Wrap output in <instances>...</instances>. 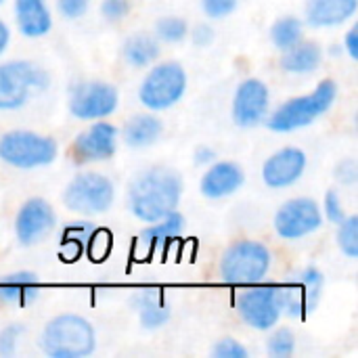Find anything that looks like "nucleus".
I'll return each mask as SVG.
<instances>
[{
  "label": "nucleus",
  "mask_w": 358,
  "mask_h": 358,
  "mask_svg": "<svg viewBox=\"0 0 358 358\" xmlns=\"http://www.w3.org/2000/svg\"><path fill=\"white\" fill-rule=\"evenodd\" d=\"M8 46H10V27L6 25L4 19H0V57H4Z\"/></svg>",
  "instance_id": "nucleus-42"
},
{
  "label": "nucleus",
  "mask_w": 358,
  "mask_h": 358,
  "mask_svg": "<svg viewBox=\"0 0 358 358\" xmlns=\"http://www.w3.org/2000/svg\"><path fill=\"white\" fill-rule=\"evenodd\" d=\"M235 310L248 327L256 331H271L283 319L281 285L262 281L241 287L235 296Z\"/></svg>",
  "instance_id": "nucleus-9"
},
{
  "label": "nucleus",
  "mask_w": 358,
  "mask_h": 358,
  "mask_svg": "<svg viewBox=\"0 0 358 358\" xmlns=\"http://www.w3.org/2000/svg\"><path fill=\"white\" fill-rule=\"evenodd\" d=\"M57 227L55 208L44 197H29L15 216V237L23 248L38 245Z\"/></svg>",
  "instance_id": "nucleus-15"
},
{
  "label": "nucleus",
  "mask_w": 358,
  "mask_h": 358,
  "mask_svg": "<svg viewBox=\"0 0 358 358\" xmlns=\"http://www.w3.org/2000/svg\"><path fill=\"white\" fill-rule=\"evenodd\" d=\"M325 292V275L317 266H306L298 273L296 279L281 285L283 300V317L289 319H306L313 315Z\"/></svg>",
  "instance_id": "nucleus-12"
},
{
  "label": "nucleus",
  "mask_w": 358,
  "mask_h": 358,
  "mask_svg": "<svg viewBox=\"0 0 358 358\" xmlns=\"http://www.w3.org/2000/svg\"><path fill=\"white\" fill-rule=\"evenodd\" d=\"M189 76L178 61H157L147 67L138 86V101L147 111L162 113L178 105L187 92Z\"/></svg>",
  "instance_id": "nucleus-6"
},
{
  "label": "nucleus",
  "mask_w": 358,
  "mask_h": 358,
  "mask_svg": "<svg viewBox=\"0 0 358 358\" xmlns=\"http://www.w3.org/2000/svg\"><path fill=\"white\" fill-rule=\"evenodd\" d=\"M308 168V155L300 147H281L262 164V182L268 189L283 191L302 180Z\"/></svg>",
  "instance_id": "nucleus-16"
},
{
  "label": "nucleus",
  "mask_w": 358,
  "mask_h": 358,
  "mask_svg": "<svg viewBox=\"0 0 358 358\" xmlns=\"http://www.w3.org/2000/svg\"><path fill=\"white\" fill-rule=\"evenodd\" d=\"M321 212H323V218H327L331 224H338L340 220L346 218V208H344V199L342 195L331 189L325 193V199H323V206H321Z\"/></svg>",
  "instance_id": "nucleus-33"
},
{
  "label": "nucleus",
  "mask_w": 358,
  "mask_h": 358,
  "mask_svg": "<svg viewBox=\"0 0 358 358\" xmlns=\"http://www.w3.org/2000/svg\"><path fill=\"white\" fill-rule=\"evenodd\" d=\"M115 201L113 180L96 170L76 174L63 189V206L84 218H94L111 210Z\"/></svg>",
  "instance_id": "nucleus-7"
},
{
  "label": "nucleus",
  "mask_w": 358,
  "mask_h": 358,
  "mask_svg": "<svg viewBox=\"0 0 358 358\" xmlns=\"http://www.w3.org/2000/svg\"><path fill=\"white\" fill-rule=\"evenodd\" d=\"M120 105V92L113 84L103 80H84L69 90V113L80 122L109 120Z\"/></svg>",
  "instance_id": "nucleus-10"
},
{
  "label": "nucleus",
  "mask_w": 358,
  "mask_h": 358,
  "mask_svg": "<svg viewBox=\"0 0 358 358\" xmlns=\"http://www.w3.org/2000/svg\"><path fill=\"white\" fill-rule=\"evenodd\" d=\"M334 178L342 185V187H355L358 182V164L355 157H344L342 162L336 164L334 170Z\"/></svg>",
  "instance_id": "nucleus-37"
},
{
  "label": "nucleus",
  "mask_w": 358,
  "mask_h": 358,
  "mask_svg": "<svg viewBox=\"0 0 358 358\" xmlns=\"http://www.w3.org/2000/svg\"><path fill=\"white\" fill-rule=\"evenodd\" d=\"M109 250H111V233L105 231V229H94L92 235H90V241L86 245L88 256L94 262H101V260H105L109 256Z\"/></svg>",
  "instance_id": "nucleus-32"
},
{
  "label": "nucleus",
  "mask_w": 358,
  "mask_h": 358,
  "mask_svg": "<svg viewBox=\"0 0 358 358\" xmlns=\"http://www.w3.org/2000/svg\"><path fill=\"white\" fill-rule=\"evenodd\" d=\"M25 336L23 323H10L0 329V357H15L19 350V342Z\"/></svg>",
  "instance_id": "nucleus-31"
},
{
  "label": "nucleus",
  "mask_w": 358,
  "mask_h": 358,
  "mask_svg": "<svg viewBox=\"0 0 358 358\" xmlns=\"http://www.w3.org/2000/svg\"><path fill=\"white\" fill-rule=\"evenodd\" d=\"M304 21L296 15H285L279 17L273 25H271V42L277 50H287L292 46H296L300 40H304Z\"/></svg>",
  "instance_id": "nucleus-27"
},
{
  "label": "nucleus",
  "mask_w": 358,
  "mask_h": 358,
  "mask_svg": "<svg viewBox=\"0 0 358 358\" xmlns=\"http://www.w3.org/2000/svg\"><path fill=\"white\" fill-rule=\"evenodd\" d=\"M323 227L321 206L313 197H292L279 206L273 229L283 241H302Z\"/></svg>",
  "instance_id": "nucleus-11"
},
{
  "label": "nucleus",
  "mask_w": 358,
  "mask_h": 358,
  "mask_svg": "<svg viewBox=\"0 0 358 358\" xmlns=\"http://www.w3.org/2000/svg\"><path fill=\"white\" fill-rule=\"evenodd\" d=\"M15 25L27 40H38L52 29V13L46 0H15Z\"/></svg>",
  "instance_id": "nucleus-19"
},
{
  "label": "nucleus",
  "mask_w": 358,
  "mask_h": 358,
  "mask_svg": "<svg viewBox=\"0 0 358 358\" xmlns=\"http://www.w3.org/2000/svg\"><path fill=\"white\" fill-rule=\"evenodd\" d=\"M2 4H6V0H0V6H2Z\"/></svg>",
  "instance_id": "nucleus-44"
},
{
  "label": "nucleus",
  "mask_w": 358,
  "mask_h": 358,
  "mask_svg": "<svg viewBox=\"0 0 358 358\" xmlns=\"http://www.w3.org/2000/svg\"><path fill=\"white\" fill-rule=\"evenodd\" d=\"M212 357L214 358H248L250 357V352H248V348H245L239 340H235V338H222V340H218V342L214 344V348H212Z\"/></svg>",
  "instance_id": "nucleus-36"
},
{
  "label": "nucleus",
  "mask_w": 358,
  "mask_h": 358,
  "mask_svg": "<svg viewBox=\"0 0 358 358\" xmlns=\"http://www.w3.org/2000/svg\"><path fill=\"white\" fill-rule=\"evenodd\" d=\"M189 36L197 48H208L216 38V29L212 27V23L203 21V23H195L193 27H189Z\"/></svg>",
  "instance_id": "nucleus-39"
},
{
  "label": "nucleus",
  "mask_w": 358,
  "mask_h": 358,
  "mask_svg": "<svg viewBox=\"0 0 358 358\" xmlns=\"http://www.w3.org/2000/svg\"><path fill=\"white\" fill-rule=\"evenodd\" d=\"M271 113V90L260 78H245L233 94L231 115L239 128H256Z\"/></svg>",
  "instance_id": "nucleus-14"
},
{
  "label": "nucleus",
  "mask_w": 358,
  "mask_h": 358,
  "mask_svg": "<svg viewBox=\"0 0 358 358\" xmlns=\"http://www.w3.org/2000/svg\"><path fill=\"white\" fill-rule=\"evenodd\" d=\"M132 308L138 315L141 327H145L147 331L162 329L170 321V308L164 300L162 289L157 287H145L136 292L132 298Z\"/></svg>",
  "instance_id": "nucleus-20"
},
{
  "label": "nucleus",
  "mask_w": 358,
  "mask_h": 358,
  "mask_svg": "<svg viewBox=\"0 0 358 358\" xmlns=\"http://www.w3.org/2000/svg\"><path fill=\"white\" fill-rule=\"evenodd\" d=\"M185 227H187L185 216H182L178 210H174V212H170L168 216H164V218H159V220L147 224V227L141 231L138 241H141L147 250H151V252L164 250L166 245H170L172 241H176V239L182 237Z\"/></svg>",
  "instance_id": "nucleus-24"
},
{
  "label": "nucleus",
  "mask_w": 358,
  "mask_h": 358,
  "mask_svg": "<svg viewBox=\"0 0 358 358\" xmlns=\"http://www.w3.org/2000/svg\"><path fill=\"white\" fill-rule=\"evenodd\" d=\"M245 185V172L237 162L231 159H214L206 166V172L199 180V191L206 199L218 201L235 195Z\"/></svg>",
  "instance_id": "nucleus-17"
},
{
  "label": "nucleus",
  "mask_w": 358,
  "mask_h": 358,
  "mask_svg": "<svg viewBox=\"0 0 358 358\" xmlns=\"http://www.w3.org/2000/svg\"><path fill=\"white\" fill-rule=\"evenodd\" d=\"M96 227L92 222L80 220V222H71L61 237V258L65 262H76L82 258V254L86 252V245L90 241V235Z\"/></svg>",
  "instance_id": "nucleus-26"
},
{
  "label": "nucleus",
  "mask_w": 358,
  "mask_h": 358,
  "mask_svg": "<svg viewBox=\"0 0 358 358\" xmlns=\"http://www.w3.org/2000/svg\"><path fill=\"white\" fill-rule=\"evenodd\" d=\"M40 281L31 271H15L0 279V302L8 306H27L40 296Z\"/></svg>",
  "instance_id": "nucleus-22"
},
{
  "label": "nucleus",
  "mask_w": 358,
  "mask_h": 358,
  "mask_svg": "<svg viewBox=\"0 0 358 358\" xmlns=\"http://www.w3.org/2000/svg\"><path fill=\"white\" fill-rule=\"evenodd\" d=\"M273 268V252L258 239L233 241L220 256L218 275L222 283L245 287L262 283Z\"/></svg>",
  "instance_id": "nucleus-4"
},
{
  "label": "nucleus",
  "mask_w": 358,
  "mask_h": 358,
  "mask_svg": "<svg viewBox=\"0 0 358 358\" xmlns=\"http://www.w3.org/2000/svg\"><path fill=\"white\" fill-rule=\"evenodd\" d=\"M50 76L29 59H10L0 63V111H19L36 94L46 92Z\"/></svg>",
  "instance_id": "nucleus-5"
},
{
  "label": "nucleus",
  "mask_w": 358,
  "mask_h": 358,
  "mask_svg": "<svg viewBox=\"0 0 358 358\" xmlns=\"http://www.w3.org/2000/svg\"><path fill=\"white\" fill-rule=\"evenodd\" d=\"M90 10V0H57V13L67 21H78Z\"/></svg>",
  "instance_id": "nucleus-38"
},
{
  "label": "nucleus",
  "mask_w": 358,
  "mask_h": 358,
  "mask_svg": "<svg viewBox=\"0 0 358 358\" xmlns=\"http://www.w3.org/2000/svg\"><path fill=\"white\" fill-rule=\"evenodd\" d=\"M342 50L352 59V61H357L358 59V29L357 25H352L348 31H346V36H344V40H342Z\"/></svg>",
  "instance_id": "nucleus-40"
},
{
  "label": "nucleus",
  "mask_w": 358,
  "mask_h": 358,
  "mask_svg": "<svg viewBox=\"0 0 358 358\" xmlns=\"http://www.w3.org/2000/svg\"><path fill=\"white\" fill-rule=\"evenodd\" d=\"M38 348L48 358H86L96 350V329L86 317L63 313L42 327Z\"/></svg>",
  "instance_id": "nucleus-2"
},
{
  "label": "nucleus",
  "mask_w": 358,
  "mask_h": 358,
  "mask_svg": "<svg viewBox=\"0 0 358 358\" xmlns=\"http://www.w3.org/2000/svg\"><path fill=\"white\" fill-rule=\"evenodd\" d=\"M162 57V42L155 34H132L122 44V59L134 69H147Z\"/></svg>",
  "instance_id": "nucleus-25"
},
{
  "label": "nucleus",
  "mask_w": 358,
  "mask_h": 358,
  "mask_svg": "<svg viewBox=\"0 0 358 358\" xmlns=\"http://www.w3.org/2000/svg\"><path fill=\"white\" fill-rule=\"evenodd\" d=\"M120 130L109 120H96L84 128L71 143V159L80 166L109 162L117 153Z\"/></svg>",
  "instance_id": "nucleus-13"
},
{
  "label": "nucleus",
  "mask_w": 358,
  "mask_h": 358,
  "mask_svg": "<svg viewBox=\"0 0 358 358\" xmlns=\"http://www.w3.org/2000/svg\"><path fill=\"white\" fill-rule=\"evenodd\" d=\"M182 178L176 170L153 166L136 172L128 185V208L136 220L151 224L178 210L182 199Z\"/></svg>",
  "instance_id": "nucleus-1"
},
{
  "label": "nucleus",
  "mask_w": 358,
  "mask_h": 358,
  "mask_svg": "<svg viewBox=\"0 0 358 358\" xmlns=\"http://www.w3.org/2000/svg\"><path fill=\"white\" fill-rule=\"evenodd\" d=\"M266 352L273 358H289L296 352V334L289 327H273L266 340Z\"/></svg>",
  "instance_id": "nucleus-30"
},
{
  "label": "nucleus",
  "mask_w": 358,
  "mask_h": 358,
  "mask_svg": "<svg viewBox=\"0 0 358 358\" xmlns=\"http://www.w3.org/2000/svg\"><path fill=\"white\" fill-rule=\"evenodd\" d=\"M155 38L164 44H180L189 38V23L182 17H162L155 21Z\"/></svg>",
  "instance_id": "nucleus-29"
},
{
  "label": "nucleus",
  "mask_w": 358,
  "mask_h": 358,
  "mask_svg": "<svg viewBox=\"0 0 358 358\" xmlns=\"http://www.w3.org/2000/svg\"><path fill=\"white\" fill-rule=\"evenodd\" d=\"M358 10V0H308L304 8V25L329 29L348 23Z\"/></svg>",
  "instance_id": "nucleus-18"
},
{
  "label": "nucleus",
  "mask_w": 358,
  "mask_h": 358,
  "mask_svg": "<svg viewBox=\"0 0 358 358\" xmlns=\"http://www.w3.org/2000/svg\"><path fill=\"white\" fill-rule=\"evenodd\" d=\"M336 243L340 248V252L350 258H358V216L355 214H346L344 220L338 222V231H336Z\"/></svg>",
  "instance_id": "nucleus-28"
},
{
  "label": "nucleus",
  "mask_w": 358,
  "mask_h": 358,
  "mask_svg": "<svg viewBox=\"0 0 358 358\" xmlns=\"http://www.w3.org/2000/svg\"><path fill=\"white\" fill-rule=\"evenodd\" d=\"M164 134V122L153 111L132 115L122 130V138L130 149H147L153 147Z\"/></svg>",
  "instance_id": "nucleus-23"
},
{
  "label": "nucleus",
  "mask_w": 358,
  "mask_h": 358,
  "mask_svg": "<svg viewBox=\"0 0 358 358\" xmlns=\"http://www.w3.org/2000/svg\"><path fill=\"white\" fill-rule=\"evenodd\" d=\"M214 159H216V151H214L212 147H208V145H201V147H197V149L193 151V162H195L197 166H201V168L210 166Z\"/></svg>",
  "instance_id": "nucleus-41"
},
{
  "label": "nucleus",
  "mask_w": 358,
  "mask_h": 358,
  "mask_svg": "<svg viewBox=\"0 0 358 358\" xmlns=\"http://www.w3.org/2000/svg\"><path fill=\"white\" fill-rule=\"evenodd\" d=\"M239 6V0H201V13L208 19H227Z\"/></svg>",
  "instance_id": "nucleus-35"
},
{
  "label": "nucleus",
  "mask_w": 358,
  "mask_h": 358,
  "mask_svg": "<svg viewBox=\"0 0 358 358\" xmlns=\"http://www.w3.org/2000/svg\"><path fill=\"white\" fill-rule=\"evenodd\" d=\"M323 46L315 40H300L296 46L287 48L281 52V59H279V65L285 73H292V76H308V73H315L321 63H323Z\"/></svg>",
  "instance_id": "nucleus-21"
},
{
  "label": "nucleus",
  "mask_w": 358,
  "mask_h": 358,
  "mask_svg": "<svg viewBox=\"0 0 358 358\" xmlns=\"http://www.w3.org/2000/svg\"><path fill=\"white\" fill-rule=\"evenodd\" d=\"M336 99H338V84L331 78H325L308 94L287 99L285 103L275 107V111L268 113L264 124L268 126V130L277 134H289L302 130L315 124L319 117L327 115Z\"/></svg>",
  "instance_id": "nucleus-3"
},
{
  "label": "nucleus",
  "mask_w": 358,
  "mask_h": 358,
  "mask_svg": "<svg viewBox=\"0 0 358 358\" xmlns=\"http://www.w3.org/2000/svg\"><path fill=\"white\" fill-rule=\"evenodd\" d=\"M340 52H342V46H334V48H331V55H334V57L340 55Z\"/></svg>",
  "instance_id": "nucleus-43"
},
{
  "label": "nucleus",
  "mask_w": 358,
  "mask_h": 358,
  "mask_svg": "<svg viewBox=\"0 0 358 358\" xmlns=\"http://www.w3.org/2000/svg\"><path fill=\"white\" fill-rule=\"evenodd\" d=\"M101 17L109 23H117L122 19H126L132 10V2L130 0H101Z\"/></svg>",
  "instance_id": "nucleus-34"
},
{
  "label": "nucleus",
  "mask_w": 358,
  "mask_h": 358,
  "mask_svg": "<svg viewBox=\"0 0 358 358\" xmlns=\"http://www.w3.org/2000/svg\"><path fill=\"white\" fill-rule=\"evenodd\" d=\"M59 155L52 136L34 130H8L0 136V162L17 170H36L50 166Z\"/></svg>",
  "instance_id": "nucleus-8"
}]
</instances>
